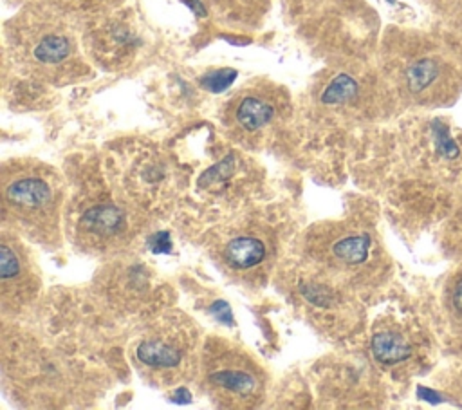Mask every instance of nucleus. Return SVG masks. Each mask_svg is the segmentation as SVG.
Segmentation results:
<instances>
[{
	"mask_svg": "<svg viewBox=\"0 0 462 410\" xmlns=\"http://www.w3.org/2000/svg\"><path fill=\"white\" fill-rule=\"evenodd\" d=\"M386 72L406 101L444 107L462 92V51L431 34H402L390 45Z\"/></svg>",
	"mask_w": 462,
	"mask_h": 410,
	"instance_id": "nucleus-1",
	"label": "nucleus"
},
{
	"mask_svg": "<svg viewBox=\"0 0 462 410\" xmlns=\"http://www.w3.org/2000/svg\"><path fill=\"white\" fill-rule=\"evenodd\" d=\"M16 60L49 81H67L83 70L72 33L58 20L29 13L13 29Z\"/></svg>",
	"mask_w": 462,
	"mask_h": 410,
	"instance_id": "nucleus-2",
	"label": "nucleus"
},
{
	"mask_svg": "<svg viewBox=\"0 0 462 410\" xmlns=\"http://www.w3.org/2000/svg\"><path fill=\"white\" fill-rule=\"evenodd\" d=\"M49 170L16 168L4 173V206L25 228L51 231L56 228L58 186Z\"/></svg>",
	"mask_w": 462,
	"mask_h": 410,
	"instance_id": "nucleus-3",
	"label": "nucleus"
},
{
	"mask_svg": "<svg viewBox=\"0 0 462 410\" xmlns=\"http://www.w3.org/2000/svg\"><path fill=\"white\" fill-rule=\"evenodd\" d=\"M204 379L213 399L226 406H254L263 394L262 372L254 361L218 340L206 349Z\"/></svg>",
	"mask_w": 462,
	"mask_h": 410,
	"instance_id": "nucleus-4",
	"label": "nucleus"
},
{
	"mask_svg": "<svg viewBox=\"0 0 462 410\" xmlns=\"http://www.w3.org/2000/svg\"><path fill=\"white\" fill-rule=\"evenodd\" d=\"M289 99L280 87L254 83L240 89L226 105L227 126L245 137H256L273 130L285 116Z\"/></svg>",
	"mask_w": 462,
	"mask_h": 410,
	"instance_id": "nucleus-5",
	"label": "nucleus"
},
{
	"mask_svg": "<svg viewBox=\"0 0 462 410\" xmlns=\"http://www.w3.org/2000/svg\"><path fill=\"white\" fill-rule=\"evenodd\" d=\"M189 356L188 334L179 329H157L135 347V358L153 372L180 370Z\"/></svg>",
	"mask_w": 462,
	"mask_h": 410,
	"instance_id": "nucleus-6",
	"label": "nucleus"
},
{
	"mask_svg": "<svg viewBox=\"0 0 462 410\" xmlns=\"http://www.w3.org/2000/svg\"><path fill=\"white\" fill-rule=\"evenodd\" d=\"M372 246V235L365 229H332V238L325 237V242L319 244V260L336 271L346 273L370 260Z\"/></svg>",
	"mask_w": 462,
	"mask_h": 410,
	"instance_id": "nucleus-7",
	"label": "nucleus"
},
{
	"mask_svg": "<svg viewBox=\"0 0 462 410\" xmlns=\"http://www.w3.org/2000/svg\"><path fill=\"white\" fill-rule=\"evenodd\" d=\"M267 255V244L254 233H238L222 247V260L235 273L256 269L263 264Z\"/></svg>",
	"mask_w": 462,
	"mask_h": 410,
	"instance_id": "nucleus-8",
	"label": "nucleus"
},
{
	"mask_svg": "<svg viewBox=\"0 0 462 410\" xmlns=\"http://www.w3.org/2000/svg\"><path fill=\"white\" fill-rule=\"evenodd\" d=\"M128 228L126 215L114 204H97L88 208L79 220V229L96 242H106L119 237Z\"/></svg>",
	"mask_w": 462,
	"mask_h": 410,
	"instance_id": "nucleus-9",
	"label": "nucleus"
},
{
	"mask_svg": "<svg viewBox=\"0 0 462 410\" xmlns=\"http://www.w3.org/2000/svg\"><path fill=\"white\" fill-rule=\"evenodd\" d=\"M372 354L384 365H397L411 358L413 343L401 329H377L372 336Z\"/></svg>",
	"mask_w": 462,
	"mask_h": 410,
	"instance_id": "nucleus-10",
	"label": "nucleus"
},
{
	"mask_svg": "<svg viewBox=\"0 0 462 410\" xmlns=\"http://www.w3.org/2000/svg\"><path fill=\"white\" fill-rule=\"evenodd\" d=\"M2 264H0V280H2V294L9 291V287L16 285V298L23 291V285L29 282V271L23 262L22 253L16 246H11L7 238L2 240Z\"/></svg>",
	"mask_w": 462,
	"mask_h": 410,
	"instance_id": "nucleus-11",
	"label": "nucleus"
},
{
	"mask_svg": "<svg viewBox=\"0 0 462 410\" xmlns=\"http://www.w3.org/2000/svg\"><path fill=\"white\" fill-rule=\"evenodd\" d=\"M361 85L350 74H336L321 90L319 99L327 105H346L359 98Z\"/></svg>",
	"mask_w": 462,
	"mask_h": 410,
	"instance_id": "nucleus-12",
	"label": "nucleus"
},
{
	"mask_svg": "<svg viewBox=\"0 0 462 410\" xmlns=\"http://www.w3.org/2000/svg\"><path fill=\"white\" fill-rule=\"evenodd\" d=\"M446 307L448 314L453 320L455 329L462 332V271H458L446 291Z\"/></svg>",
	"mask_w": 462,
	"mask_h": 410,
	"instance_id": "nucleus-13",
	"label": "nucleus"
},
{
	"mask_svg": "<svg viewBox=\"0 0 462 410\" xmlns=\"http://www.w3.org/2000/svg\"><path fill=\"white\" fill-rule=\"evenodd\" d=\"M236 72L233 69H220V70H211L206 76H202V87H206L211 92H220L226 87H229V83L235 79Z\"/></svg>",
	"mask_w": 462,
	"mask_h": 410,
	"instance_id": "nucleus-14",
	"label": "nucleus"
},
{
	"mask_svg": "<svg viewBox=\"0 0 462 410\" xmlns=\"http://www.w3.org/2000/svg\"><path fill=\"white\" fill-rule=\"evenodd\" d=\"M448 246L462 258V206L455 211L448 224Z\"/></svg>",
	"mask_w": 462,
	"mask_h": 410,
	"instance_id": "nucleus-15",
	"label": "nucleus"
},
{
	"mask_svg": "<svg viewBox=\"0 0 462 410\" xmlns=\"http://www.w3.org/2000/svg\"><path fill=\"white\" fill-rule=\"evenodd\" d=\"M173 399H175L177 403H186V401H189V392H188L184 387H179V388L173 392Z\"/></svg>",
	"mask_w": 462,
	"mask_h": 410,
	"instance_id": "nucleus-16",
	"label": "nucleus"
},
{
	"mask_svg": "<svg viewBox=\"0 0 462 410\" xmlns=\"http://www.w3.org/2000/svg\"><path fill=\"white\" fill-rule=\"evenodd\" d=\"M287 2H291V4L296 5V7H310V5H314V4H323V2H327V0H287Z\"/></svg>",
	"mask_w": 462,
	"mask_h": 410,
	"instance_id": "nucleus-17",
	"label": "nucleus"
},
{
	"mask_svg": "<svg viewBox=\"0 0 462 410\" xmlns=\"http://www.w3.org/2000/svg\"><path fill=\"white\" fill-rule=\"evenodd\" d=\"M52 2H61V4H74V5H81V4H87V2H90V4H94V2H97V0H52Z\"/></svg>",
	"mask_w": 462,
	"mask_h": 410,
	"instance_id": "nucleus-18",
	"label": "nucleus"
},
{
	"mask_svg": "<svg viewBox=\"0 0 462 410\" xmlns=\"http://www.w3.org/2000/svg\"><path fill=\"white\" fill-rule=\"evenodd\" d=\"M426 2V0H424ZM428 2H437V4H440V2H444V0H428Z\"/></svg>",
	"mask_w": 462,
	"mask_h": 410,
	"instance_id": "nucleus-19",
	"label": "nucleus"
}]
</instances>
